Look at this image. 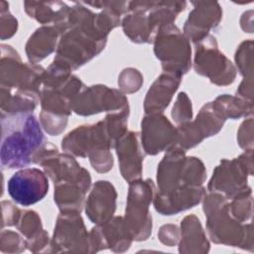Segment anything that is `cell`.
<instances>
[{
  "instance_id": "obj_38",
  "label": "cell",
  "mask_w": 254,
  "mask_h": 254,
  "mask_svg": "<svg viewBox=\"0 0 254 254\" xmlns=\"http://www.w3.org/2000/svg\"><path fill=\"white\" fill-rule=\"evenodd\" d=\"M1 206H2V223H1L2 228L6 226H16L22 209H20L10 200H2Z\"/></svg>"
},
{
  "instance_id": "obj_8",
  "label": "cell",
  "mask_w": 254,
  "mask_h": 254,
  "mask_svg": "<svg viewBox=\"0 0 254 254\" xmlns=\"http://www.w3.org/2000/svg\"><path fill=\"white\" fill-rule=\"evenodd\" d=\"M33 164L41 166L54 185L72 183L86 190L91 187L89 172L81 167L72 155L65 152L60 153L58 147L49 141L35 156Z\"/></svg>"
},
{
  "instance_id": "obj_20",
  "label": "cell",
  "mask_w": 254,
  "mask_h": 254,
  "mask_svg": "<svg viewBox=\"0 0 254 254\" xmlns=\"http://www.w3.org/2000/svg\"><path fill=\"white\" fill-rule=\"evenodd\" d=\"M187 152L177 148L170 147L157 169V192L168 193L184 185V167Z\"/></svg>"
},
{
  "instance_id": "obj_25",
  "label": "cell",
  "mask_w": 254,
  "mask_h": 254,
  "mask_svg": "<svg viewBox=\"0 0 254 254\" xmlns=\"http://www.w3.org/2000/svg\"><path fill=\"white\" fill-rule=\"evenodd\" d=\"M60 38L61 34L54 26H41L36 29L25 45L29 63L38 64L57 51Z\"/></svg>"
},
{
  "instance_id": "obj_6",
  "label": "cell",
  "mask_w": 254,
  "mask_h": 254,
  "mask_svg": "<svg viewBox=\"0 0 254 254\" xmlns=\"http://www.w3.org/2000/svg\"><path fill=\"white\" fill-rule=\"evenodd\" d=\"M253 176V150H246L233 159H221L213 169L207 184L208 192H218L226 198L251 189L248 178Z\"/></svg>"
},
{
  "instance_id": "obj_35",
  "label": "cell",
  "mask_w": 254,
  "mask_h": 254,
  "mask_svg": "<svg viewBox=\"0 0 254 254\" xmlns=\"http://www.w3.org/2000/svg\"><path fill=\"white\" fill-rule=\"evenodd\" d=\"M18 30V20L10 13L9 4L0 1V38L7 40L12 38Z\"/></svg>"
},
{
  "instance_id": "obj_16",
  "label": "cell",
  "mask_w": 254,
  "mask_h": 254,
  "mask_svg": "<svg viewBox=\"0 0 254 254\" xmlns=\"http://www.w3.org/2000/svg\"><path fill=\"white\" fill-rule=\"evenodd\" d=\"M90 253L110 249L115 253L129 250L133 238L126 228L123 216H113L110 220L95 224L89 231Z\"/></svg>"
},
{
  "instance_id": "obj_19",
  "label": "cell",
  "mask_w": 254,
  "mask_h": 254,
  "mask_svg": "<svg viewBox=\"0 0 254 254\" xmlns=\"http://www.w3.org/2000/svg\"><path fill=\"white\" fill-rule=\"evenodd\" d=\"M205 194L206 189L203 186L183 187L168 193L156 192L153 205L161 215H175L199 204Z\"/></svg>"
},
{
  "instance_id": "obj_26",
  "label": "cell",
  "mask_w": 254,
  "mask_h": 254,
  "mask_svg": "<svg viewBox=\"0 0 254 254\" xmlns=\"http://www.w3.org/2000/svg\"><path fill=\"white\" fill-rule=\"evenodd\" d=\"M253 40H245L237 47L234 56L236 70L243 76L236 95L251 102H253Z\"/></svg>"
},
{
  "instance_id": "obj_37",
  "label": "cell",
  "mask_w": 254,
  "mask_h": 254,
  "mask_svg": "<svg viewBox=\"0 0 254 254\" xmlns=\"http://www.w3.org/2000/svg\"><path fill=\"white\" fill-rule=\"evenodd\" d=\"M181 237V231L180 227L176 224L168 223L164 224L160 227L158 231V238L164 245H167L169 247L176 246Z\"/></svg>"
},
{
  "instance_id": "obj_18",
  "label": "cell",
  "mask_w": 254,
  "mask_h": 254,
  "mask_svg": "<svg viewBox=\"0 0 254 254\" xmlns=\"http://www.w3.org/2000/svg\"><path fill=\"white\" fill-rule=\"evenodd\" d=\"M116 201L117 191L115 187L109 181H97L93 184L85 199V214L94 224L104 223L114 216Z\"/></svg>"
},
{
  "instance_id": "obj_1",
  "label": "cell",
  "mask_w": 254,
  "mask_h": 254,
  "mask_svg": "<svg viewBox=\"0 0 254 254\" xmlns=\"http://www.w3.org/2000/svg\"><path fill=\"white\" fill-rule=\"evenodd\" d=\"M96 13L83 2H73L68 16V29L60 38L53 63L70 70H76L97 57L106 47L108 35L95 23Z\"/></svg>"
},
{
  "instance_id": "obj_22",
  "label": "cell",
  "mask_w": 254,
  "mask_h": 254,
  "mask_svg": "<svg viewBox=\"0 0 254 254\" xmlns=\"http://www.w3.org/2000/svg\"><path fill=\"white\" fill-rule=\"evenodd\" d=\"M182 77L180 74L163 71L151 84L146 93L144 99L145 114L163 113L178 90Z\"/></svg>"
},
{
  "instance_id": "obj_5",
  "label": "cell",
  "mask_w": 254,
  "mask_h": 254,
  "mask_svg": "<svg viewBox=\"0 0 254 254\" xmlns=\"http://www.w3.org/2000/svg\"><path fill=\"white\" fill-rule=\"evenodd\" d=\"M153 50L164 72L184 75L192 65L190 42L174 23L162 27L153 40Z\"/></svg>"
},
{
  "instance_id": "obj_24",
  "label": "cell",
  "mask_w": 254,
  "mask_h": 254,
  "mask_svg": "<svg viewBox=\"0 0 254 254\" xmlns=\"http://www.w3.org/2000/svg\"><path fill=\"white\" fill-rule=\"evenodd\" d=\"M179 252L182 254H205L210 249L209 241L199 218L194 214L185 216L181 221Z\"/></svg>"
},
{
  "instance_id": "obj_12",
  "label": "cell",
  "mask_w": 254,
  "mask_h": 254,
  "mask_svg": "<svg viewBox=\"0 0 254 254\" xmlns=\"http://www.w3.org/2000/svg\"><path fill=\"white\" fill-rule=\"evenodd\" d=\"M127 106L128 98L122 91L104 84H94L85 86L74 98L72 112L80 116H91L118 111Z\"/></svg>"
},
{
  "instance_id": "obj_4",
  "label": "cell",
  "mask_w": 254,
  "mask_h": 254,
  "mask_svg": "<svg viewBox=\"0 0 254 254\" xmlns=\"http://www.w3.org/2000/svg\"><path fill=\"white\" fill-rule=\"evenodd\" d=\"M157 187L151 179L136 180L129 183L124 224L133 240H147L153 228L150 205L153 203Z\"/></svg>"
},
{
  "instance_id": "obj_33",
  "label": "cell",
  "mask_w": 254,
  "mask_h": 254,
  "mask_svg": "<svg viewBox=\"0 0 254 254\" xmlns=\"http://www.w3.org/2000/svg\"><path fill=\"white\" fill-rule=\"evenodd\" d=\"M26 249L27 241L22 234L2 228L0 235V251L2 253H22Z\"/></svg>"
},
{
  "instance_id": "obj_36",
  "label": "cell",
  "mask_w": 254,
  "mask_h": 254,
  "mask_svg": "<svg viewBox=\"0 0 254 254\" xmlns=\"http://www.w3.org/2000/svg\"><path fill=\"white\" fill-rule=\"evenodd\" d=\"M253 117H248L241 124L237 131V143L241 149L253 150L254 138H253Z\"/></svg>"
},
{
  "instance_id": "obj_34",
  "label": "cell",
  "mask_w": 254,
  "mask_h": 254,
  "mask_svg": "<svg viewBox=\"0 0 254 254\" xmlns=\"http://www.w3.org/2000/svg\"><path fill=\"white\" fill-rule=\"evenodd\" d=\"M171 115L177 125H181L192 120L191 100L185 91H181L178 94L172 108Z\"/></svg>"
},
{
  "instance_id": "obj_15",
  "label": "cell",
  "mask_w": 254,
  "mask_h": 254,
  "mask_svg": "<svg viewBox=\"0 0 254 254\" xmlns=\"http://www.w3.org/2000/svg\"><path fill=\"white\" fill-rule=\"evenodd\" d=\"M191 5L193 8L185 22L183 33L195 44L219 27L223 11L216 1H194Z\"/></svg>"
},
{
  "instance_id": "obj_31",
  "label": "cell",
  "mask_w": 254,
  "mask_h": 254,
  "mask_svg": "<svg viewBox=\"0 0 254 254\" xmlns=\"http://www.w3.org/2000/svg\"><path fill=\"white\" fill-rule=\"evenodd\" d=\"M228 211L237 221L241 223L250 222L253 215L252 189H249L229 199Z\"/></svg>"
},
{
  "instance_id": "obj_10",
  "label": "cell",
  "mask_w": 254,
  "mask_h": 254,
  "mask_svg": "<svg viewBox=\"0 0 254 254\" xmlns=\"http://www.w3.org/2000/svg\"><path fill=\"white\" fill-rule=\"evenodd\" d=\"M64 152L73 157L91 159L101 153L111 151L115 144L110 137L104 120L93 124H83L68 132L62 140Z\"/></svg>"
},
{
  "instance_id": "obj_3",
  "label": "cell",
  "mask_w": 254,
  "mask_h": 254,
  "mask_svg": "<svg viewBox=\"0 0 254 254\" xmlns=\"http://www.w3.org/2000/svg\"><path fill=\"white\" fill-rule=\"evenodd\" d=\"M228 201L218 192H208L202 199L205 227L210 240L215 244L239 247L253 252V224L241 223L228 211Z\"/></svg>"
},
{
  "instance_id": "obj_9",
  "label": "cell",
  "mask_w": 254,
  "mask_h": 254,
  "mask_svg": "<svg viewBox=\"0 0 254 254\" xmlns=\"http://www.w3.org/2000/svg\"><path fill=\"white\" fill-rule=\"evenodd\" d=\"M0 85L21 89L40 96L45 69L42 65L23 63L10 45L1 44Z\"/></svg>"
},
{
  "instance_id": "obj_2",
  "label": "cell",
  "mask_w": 254,
  "mask_h": 254,
  "mask_svg": "<svg viewBox=\"0 0 254 254\" xmlns=\"http://www.w3.org/2000/svg\"><path fill=\"white\" fill-rule=\"evenodd\" d=\"M47 142L41 123L33 113L1 114L2 169L27 168Z\"/></svg>"
},
{
  "instance_id": "obj_32",
  "label": "cell",
  "mask_w": 254,
  "mask_h": 254,
  "mask_svg": "<svg viewBox=\"0 0 254 254\" xmlns=\"http://www.w3.org/2000/svg\"><path fill=\"white\" fill-rule=\"evenodd\" d=\"M144 77L142 73L134 67L124 68L118 75L119 90L124 94L135 93L142 87Z\"/></svg>"
},
{
  "instance_id": "obj_29",
  "label": "cell",
  "mask_w": 254,
  "mask_h": 254,
  "mask_svg": "<svg viewBox=\"0 0 254 254\" xmlns=\"http://www.w3.org/2000/svg\"><path fill=\"white\" fill-rule=\"evenodd\" d=\"M213 108L225 119H240L253 115V102L237 95L220 94L211 101Z\"/></svg>"
},
{
  "instance_id": "obj_11",
  "label": "cell",
  "mask_w": 254,
  "mask_h": 254,
  "mask_svg": "<svg viewBox=\"0 0 254 254\" xmlns=\"http://www.w3.org/2000/svg\"><path fill=\"white\" fill-rule=\"evenodd\" d=\"M51 253H90V238L78 212H60L51 238Z\"/></svg>"
},
{
  "instance_id": "obj_30",
  "label": "cell",
  "mask_w": 254,
  "mask_h": 254,
  "mask_svg": "<svg viewBox=\"0 0 254 254\" xmlns=\"http://www.w3.org/2000/svg\"><path fill=\"white\" fill-rule=\"evenodd\" d=\"M225 119L213 108L211 102L201 106L196 117L192 120L203 139L212 137L222 129Z\"/></svg>"
},
{
  "instance_id": "obj_7",
  "label": "cell",
  "mask_w": 254,
  "mask_h": 254,
  "mask_svg": "<svg viewBox=\"0 0 254 254\" xmlns=\"http://www.w3.org/2000/svg\"><path fill=\"white\" fill-rule=\"evenodd\" d=\"M192 65L195 73L217 86L230 85L237 75L234 64L219 50L216 38L211 34L194 44Z\"/></svg>"
},
{
  "instance_id": "obj_13",
  "label": "cell",
  "mask_w": 254,
  "mask_h": 254,
  "mask_svg": "<svg viewBox=\"0 0 254 254\" xmlns=\"http://www.w3.org/2000/svg\"><path fill=\"white\" fill-rule=\"evenodd\" d=\"M47 174L38 168H23L7 182V191L16 203L30 206L45 198L49 192Z\"/></svg>"
},
{
  "instance_id": "obj_28",
  "label": "cell",
  "mask_w": 254,
  "mask_h": 254,
  "mask_svg": "<svg viewBox=\"0 0 254 254\" xmlns=\"http://www.w3.org/2000/svg\"><path fill=\"white\" fill-rule=\"evenodd\" d=\"M86 190L79 185L60 183L54 185V201L60 212L80 213L85 204Z\"/></svg>"
},
{
  "instance_id": "obj_23",
  "label": "cell",
  "mask_w": 254,
  "mask_h": 254,
  "mask_svg": "<svg viewBox=\"0 0 254 254\" xmlns=\"http://www.w3.org/2000/svg\"><path fill=\"white\" fill-rule=\"evenodd\" d=\"M16 228L26 238L27 249L32 253L51 252V238L44 229L39 213L33 209L22 210Z\"/></svg>"
},
{
  "instance_id": "obj_17",
  "label": "cell",
  "mask_w": 254,
  "mask_h": 254,
  "mask_svg": "<svg viewBox=\"0 0 254 254\" xmlns=\"http://www.w3.org/2000/svg\"><path fill=\"white\" fill-rule=\"evenodd\" d=\"M114 149L122 178L128 184L142 179L143 161L146 154L141 145L140 132L126 131L116 141Z\"/></svg>"
},
{
  "instance_id": "obj_21",
  "label": "cell",
  "mask_w": 254,
  "mask_h": 254,
  "mask_svg": "<svg viewBox=\"0 0 254 254\" xmlns=\"http://www.w3.org/2000/svg\"><path fill=\"white\" fill-rule=\"evenodd\" d=\"M26 14L43 26H54L61 34L68 29L70 6L63 1H25Z\"/></svg>"
},
{
  "instance_id": "obj_14",
  "label": "cell",
  "mask_w": 254,
  "mask_h": 254,
  "mask_svg": "<svg viewBox=\"0 0 254 254\" xmlns=\"http://www.w3.org/2000/svg\"><path fill=\"white\" fill-rule=\"evenodd\" d=\"M177 128L163 113L146 114L141 121L140 140L146 155L156 156L173 146Z\"/></svg>"
},
{
  "instance_id": "obj_27",
  "label": "cell",
  "mask_w": 254,
  "mask_h": 254,
  "mask_svg": "<svg viewBox=\"0 0 254 254\" xmlns=\"http://www.w3.org/2000/svg\"><path fill=\"white\" fill-rule=\"evenodd\" d=\"M40 103V96L21 89L0 85L1 114L33 113Z\"/></svg>"
}]
</instances>
